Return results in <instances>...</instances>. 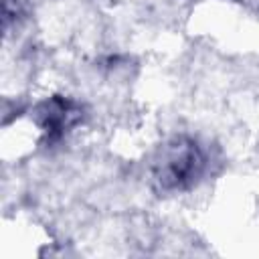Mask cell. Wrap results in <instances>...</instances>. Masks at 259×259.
Here are the masks:
<instances>
[{
  "label": "cell",
  "mask_w": 259,
  "mask_h": 259,
  "mask_svg": "<svg viewBox=\"0 0 259 259\" xmlns=\"http://www.w3.org/2000/svg\"><path fill=\"white\" fill-rule=\"evenodd\" d=\"M204 158L194 142L174 140L168 144L156 162V180L164 188H184L200 176Z\"/></svg>",
  "instance_id": "obj_1"
}]
</instances>
